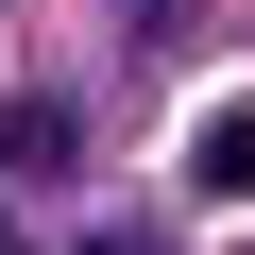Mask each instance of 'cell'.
I'll return each instance as SVG.
<instances>
[{"instance_id":"cell-3","label":"cell","mask_w":255,"mask_h":255,"mask_svg":"<svg viewBox=\"0 0 255 255\" xmlns=\"http://www.w3.org/2000/svg\"><path fill=\"white\" fill-rule=\"evenodd\" d=\"M85 255H170V238H153V221H102V238H85Z\"/></svg>"},{"instance_id":"cell-4","label":"cell","mask_w":255,"mask_h":255,"mask_svg":"<svg viewBox=\"0 0 255 255\" xmlns=\"http://www.w3.org/2000/svg\"><path fill=\"white\" fill-rule=\"evenodd\" d=\"M0 255H34V238H17V221H0Z\"/></svg>"},{"instance_id":"cell-2","label":"cell","mask_w":255,"mask_h":255,"mask_svg":"<svg viewBox=\"0 0 255 255\" xmlns=\"http://www.w3.org/2000/svg\"><path fill=\"white\" fill-rule=\"evenodd\" d=\"M187 187L204 204H255V102H221L204 136H187Z\"/></svg>"},{"instance_id":"cell-1","label":"cell","mask_w":255,"mask_h":255,"mask_svg":"<svg viewBox=\"0 0 255 255\" xmlns=\"http://www.w3.org/2000/svg\"><path fill=\"white\" fill-rule=\"evenodd\" d=\"M68 170H85V119H68L51 85H34V102H0V187H68Z\"/></svg>"}]
</instances>
